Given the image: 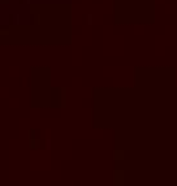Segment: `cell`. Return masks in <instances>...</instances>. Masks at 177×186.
<instances>
[{"label":"cell","instance_id":"1","mask_svg":"<svg viewBox=\"0 0 177 186\" xmlns=\"http://www.w3.org/2000/svg\"><path fill=\"white\" fill-rule=\"evenodd\" d=\"M1 35H8V31H0Z\"/></svg>","mask_w":177,"mask_h":186}]
</instances>
